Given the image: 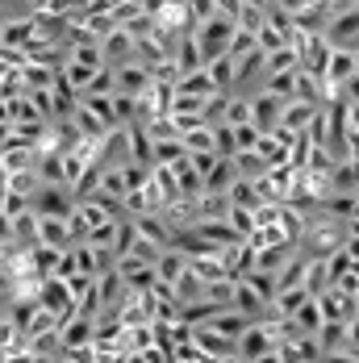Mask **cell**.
<instances>
[{
    "mask_svg": "<svg viewBox=\"0 0 359 363\" xmlns=\"http://www.w3.org/2000/svg\"><path fill=\"white\" fill-rule=\"evenodd\" d=\"M234 30H238V21H230V17H221V13H214V17H205V21H197V26H192V34H197V42H201L205 63L230 50Z\"/></svg>",
    "mask_w": 359,
    "mask_h": 363,
    "instance_id": "6da1fadb",
    "label": "cell"
},
{
    "mask_svg": "<svg viewBox=\"0 0 359 363\" xmlns=\"http://www.w3.org/2000/svg\"><path fill=\"white\" fill-rule=\"evenodd\" d=\"M322 38L330 46H351L359 50V0H347V9H330V21H326Z\"/></svg>",
    "mask_w": 359,
    "mask_h": 363,
    "instance_id": "7a4b0ae2",
    "label": "cell"
},
{
    "mask_svg": "<svg viewBox=\"0 0 359 363\" xmlns=\"http://www.w3.org/2000/svg\"><path fill=\"white\" fill-rule=\"evenodd\" d=\"M75 192L67 184H42L34 192V213L38 218H72Z\"/></svg>",
    "mask_w": 359,
    "mask_h": 363,
    "instance_id": "3957f363",
    "label": "cell"
},
{
    "mask_svg": "<svg viewBox=\"0 0 359 363\" xmlns=\"http://www.w3.org/2000/svg\"><path fill=\"white\" fill-rule=\"evenodd\" d=\"M276 342H280L276 330H267L263 322H251V326L238 334V359H272L276 355Z\"/></svg>",
    "mask_w": 359,
    "mask_h": 363,
    "instance_id": "277c9868",
    "label": "cell"
},
{
    "mask_svg": "<svg viewBox=\"0 0 359 363\" xmlns=\"http://www.w3.org/2000/svg\"><path fill=\"white\" fill-rule=\"evenodd\" d=\"M155 84V75L143 59H126L113 67V92H126V96H143L146 88Z\"/></svg>",
    "mask_w": 359,
    "mask_h": 363,
    "instance_id": "5b68a950",
    "label": "cell"
},
{
    "mask_svg": "<svg viewBox=\"0 0 359 363\" xmlns=\"http://www.w3.org/2000/svg\"><path fill=\"white\" fill-rule=\"evenodd\" d=\"M318 109H322L318 101L292 96V101H285V105H280V121H276V130H285V134H292V138H297V134H305V130H309V121L318 117Z\"/></svg>",
    "mask_w": 359,
    "mask_h": 363,
    "instance_id": "8992f818",
    "label": "cell"
},
{
    "mask_svg": "<svg viewBox=\"0 0 359 363\" xmlns=\"http://www.w3.org/2000/svg\"><path fill=\"white\" fill-rule=\"evenodd\" d=\"M314 338L322 347V359H347L351 355V347H347V322H338V318H326Z\"/></svg>",
    "mask_w": 359,
    "mask_h": 363,
    "instance_id": "52a82bcc",
    "label": "cell"
},
{
    "mask_svg": "<svg viewBox=\"0 0 359 363\" xmlns=\"http://www.w3.org/2000/svg\"><path fill=\"white\" fill-rule=\"evenodd\" d=\"M38 305H46L50 313H59V318H67L75 309V296L67 289V280L63 276H42V292H38Z\"/></svg>",
    "mask_w": 359,
    "mask_h": 363,
    "instance_id": "ba28073f",
    "label": "cell"
},
{
    "mask_svg": "<svg viewBox=\"0 0 359 363\" xmlns=\"http://www.w3.org/2000/svg\"><path fill=\"white\" fill-rule=\"evenodd\" d=\"M101 50H105V63H109V67H117V63L134 59V50H138V38L130 34L126 26H113V30L101 38Z\"/></svg>",
    "mask_w": 359,
    "mask_h": 363,
    "instance_id": "9c48e42d",
    "label": "cell"
},
{
    "mask_svg": "<svg viewBox=\"0 0 359 363\" xmlns=\"http://www.w3.org/2000/svg\"><path fill=\"white\" fill-rule=\"evenodd\" d=\"M355 75V50L351 46H334L330 50V63H326V75H322V84L330 88V96L338 92V84H347Z\"/></svg>",
    "mask_w": 359,
    "mask_h": 363,
    "instance_id": "30bf717a",
    "label": "cell"
},
{
    "mask_svg": "<svg viewBox=\"0 0 359 363\" xmlns=\"http://www.w3.org/2000/svg\"><path fill=\"white\" fill-rule=\"evenodd\" d=\"M280 105H285V101H280L276 92H267V88L255 92L251 96V121L259 125V130H276V121H280Z\"/></svg>",
    "mask_w": 359,
    "mask_h": 363,
    "instance_id": "8fae6325",
    "label": "cell"
},
{
    "mask_svg": "<svg viewBox=\"0 0 359 363\" xmlns=\"http://www.w3.org/2000/svg\"><path fill=\"white\" fill-rule=\"evenodd\" d=\"M134 230H138L143 238H150V242H159V247H172V242H176V225L163 221L159 213H138V218H134Z\"/></svg>",
    "mask_w": 359,
    "mask_h": 363,
    "instance_id": "7c38bea8",
    "label": "cell"
},
{
    "mask_svg": "<svg viewBox=\"0 0 359 363\" xmlns=\"http://www.w3.org/2000/svg\"><path fill=\"white\" fill-rule=\"evenodd\" d=\"M288 322H292V330L297 334H318V326L326 322V313H322V305H318V296H305L292 313H288Z\"/></svg>",
    "mask_w": 359,
    "mask_h": 363,
    "instance_id": "4fadbf2b",
    "label": "cell"
},
{
    "mask_svg": "<svg viewBox=\"0 0 359 363\" xmlns=\"http://www.w3.org/2000/svg\"><path fill=\"white\" fill-rule=\"evenodd\" d=\"M184 267H188V251L176 247V242H172V247H163L159 259H155V272H159V280H163V284H176L180 276H184Z\"/></svg>",
    "mask_w": 359,
    "mask_h": 363,
    "instance_id": "5bb4252c",
    "label": "cell"
},
{
    "mask_svg": "<svg viewBox=\"0 0 359 363\" xmlns=\"http://www.w3.org/2000/svg\"><path fill=\"white\" fill-rule=\"evenodd\" d=\"M251 322H255L251 313H243V309H234V305H221L214 318H209V326L221 330V334H226V338H234V342H238V334L251 326Z\"/></svg>",
    "mask_w": 359,
    "mask_h": 363,
    "instance_id": "9a60e30c",
    "label": "cell"
},
{
    "mask_svg": "<svg viewBox=\"0 0 359 363\" xmlns=\"http://www.w3.org/2000/svg\"><path fill=\"white\" fill-rule=\"evenodd\" d=\"M292 247H297V242H288V238H280V242H267V247H259V251H255V267H259V272H272V276H276V272H280V267L288 263Z\"/></svg>",
    "mask_w": 359,
    "mask_h": 363,
    "instance_id": "2e32d148",
    "label": "cell"
},
{
    "mask_svg": "<svg viewBox=\"0 0 359 363\" xmlns=\"http://www.w3.org/2000/svg\"><path fill=\"white\" fill-rule=\"evenodd\" d=\"M205 67H209V75H214V84L221 92H234V88H238V59H234V55H217Z\"/></svg>",
    "mask_w": 359,
    "mask_h": 363,
    "instance_id": "e0dca14e",
    "label": "cell"
},
{
    "mask_svg": "<svg viewBox=\"0 0 359 363\" xmlns=\"http://www.w3.org/2000/svg\"><path fill=\"white\" fill-rule=\"evenodd\" d=\"M172 172H176V188H180V196H188V201H192V196H197V192L205 188V176H201V172L192 167V159H188V155L172 163Z\"/></svg>",
    "mask_w": 359,
    "mask_h": 363,
    "instance_id": "ac0fdd59",
    "label": "cell"
},
{
    "mask_svg": "<svg viewBox=\"0 0 359 363\" xmlns=\"http://www.w3.org/2000/svg\"><path fill=\"white\" fill-rule=\"evenodd\" d=\"M176 92H188V96H214L217 84H214V75H209V67H197V72H184L176 79Z\"/></svg>",
    "mask_w": 359,
    "mask_h": 363,
    "instance_id": "d6986e66",
    "label": "cell"
},
{
    "mask_svg": "<svg viewBox=\"0 0 359 363\" xmlns=\"http://www.w3.org/2000/svg\"><path fill=\"white\" fill-rule=\"evenodd\" d=\"M226 196H230V205H243V209H259L263 205V192H259V184L251 176H238V180L226 188Z\"/></svg>",
    "mask_w": 359,
    "mask_h": 363,
    "instance_id": "ffe728a7",
    "label": "cell"
},
{
    "mask_svg": "<svg viewBox=\"0 0 359 363\" xmlns=\"http://www.w3.org/2000/svg\"><path fill=\"white\" fill-rule=\"evenodd\" d=\"M230 305H234V309H243V313H263V309H267V301H263V296H259V292L251 289V284H247V280H234V292H230Z\"/></svg>",
    "mask_w": 359,
    "mask_h": 363,
    "instance_id": "44dd1931",
    "label": "cell"
},
{
    "mask_svg": "<svg viewBox=\"0 0 359 363\" xmlns=\"http://www.w3.org/2000/svg\"><path fill=\"white\" fill-rule=\"evenodd\" d=\"M234 180H238V167H234V159H226V155L205 172V188H214V192H226Z\"/></svg>",
    "mask_w": 359,
    "mask_h": 363,
    "instance_id": "7402d4cb",
    "label": "cell"
},
{
    "mask_svg": "<svg viewBox=\"0 0 359 363\" xmlns=\"http://www.w3.org/2000/svg\"><path fill=\"white\" fill-rule=\"evenodd\" d=\"M34 42V17H17V21H4V42L0 46H30Z\"/></svg>",
    "mask_w": 359,
    "mask_h": 363,
    "instance_id": "603a6c76",
    "label": "cell"
},
{
    "mask_svg": "<svg viewBox=\"0 0 359 363\" xmlns=\"http://www.w3.org/2000/svg\"><path fill=\"white\" fill-rule=\"evenodd\" d=\"M180 143H184L188 155H197V150H217V146H214V125H209V121H205V125L184 130V134H180Z\"/></svg>",
    "mask_w": 359,
    "mask_h": 363,
    "instance_id": "cb8c5ba5",
    "label": "cell"
},
{
    "mask_svg": "<svg viewBox=\"0 0 359 363\" xmlns=\"http://www.w3.org/2000/svg\"><path fill=\"white\" fill-rule=\"evenodd\" d=\"M297 72H301V67H288V72H272L263 88H267V92H276L280 101H292V96H297Z\"/></svg>",
    "mask_w": 359,
    "mask_h": 363,
    "instance_id": "d4e9b609",
    "label": "cell"
},
{
    "mask_svg": "<svg viewBox=\"0 0 359 363\" xmlns=\"http://www.w3.org/2000/svg\"><path fill=\"white\" fill-rule=\"evenodd\" d=\"M226 125H243V121H251V96H234L230 92V105H226V117H221Z\"/></svg>",
    "mask_w": 359,
    "mask_h": 363,
    "instance_id": "484cf974",
    "label": "cell"
},
{
    "mask_svg": "<svg viewBox=\"0 0 359 363\" xmlns=\"http://www.w3.org/2000/svg\"><path fill=\"white\" fill-rule=\"evenodd\" d=\"M263 21H267V9H263V4H243V13H238V26H243V30L255 34Z\"/></svg>",
    "mask_w": 359,
    "mask_h": 363,
    "instance_id": "4316f807",
    "label": "cell"
},
{
    "mask_svg": "<svg viewBox=\"0 0 359 363\" xmlns=\"http://www.w3.org/2000/svg\"><path fill=\"white\" fill-rule=\"evenodd\" d=\"M259 125L255 121H243V125H234V143H238V150H255V143H259Z\"/></svg>",
    "mask_w": 359,
    "mask_h": 363,
    "instance_id": "83f0119b",
    "label": "cell"
},
{
    "mask_svg": "<svg viewBox=\"0 0 359 363\" xmlns=\"http://www.w3.org/2000/svg\"><path fill=\"white\" fill-rule=\"evenodd\" d=\"M188 17H192V21L214 17V0H188Z\"/></svg>",
    "mask_w": 359,
    "mask_h": 363,
    "instance_id": "f1b7e54d",
    "label": "cell"
},
{
    "mask_svg": "<svg viewBox=\"0 0 359 363\" xmlns=\"http://www.w3.org/2000/svg\"><path fill=\"white\" fill-rule=\"evenodd\" d=\"M214 13L230 17V21H238V13H243V0H214Z\"/></svg>",
    "mask_w": 359,
    "mask_h": 363,
    "instance_id": "f546056e",
    "label": "cell"
},
{
    "mask_svg": "<svg viewBox=\"0 0 359 363\" xmlns=\"http://www.w3.org/2000/svg\"><path fill=\"white\" fill-rule=\"evenodd\" d=\"M13 9H17V13H30V9H26V0H0V17H9Z\"/></svg>",
    "mask_w": 359,
    "mask_h": 363,
    "instance_id": "4dcf8cb0",
    "label": "cell"
},
{
    "mask_svg": "<svg viewBox=\"0 0 359 363\" xmlns=\"http://www.w3.org/2000/svg\"><path fill=\"white\" fill-rule=\"evenodd\" d=\"M272 4H276V9H285V13H301L309 0H272Z\"/></svg>",
    "mask_w": 359,
    "mask_h": 363,
    "instance_id": "1f68e13d",
    "label": "cell"
},
{
    "mask_svg": "<svg viewBox=\"0 0 359 363\" xmlns=\"http://www.w3.org/2000/svg\"><path fill=\"white\" fill-rule=\"evenodd\" d=\"M26 9L30 13H42V9H50V0H26Z\"/></svg>",
    "mask_w": 359,
    "mask_h": 363,
    "instance_id": "d6a6232c",
    "label": "cell"
},
{
    "mask_svg": "<svg viewBox=\"0 0 359 363\" xmlns=\"http://www.w3.org/2000/svg\"><path fill=\"white\" fill-rule=\"evenodd\" d=\"M0 359H9V347H4V342H0Z\"/></svg>",
    "mask_w": 359,
    "mask_h": 363,
    "instance_id": "836d02e7",
    "label": "cell"
},
{
    "mask_svg": "<svg viewBox=\"0 0 359 363\" xmlns=\"http://www.w3.org/2000/svg\"><path fill=\"white\" fill-rule=\"evenodd\" d=\"M0 42H4V17H0Z\"/></svg>",
    "mask_w": 359,
    "mask_h": 363,
    "instance_id": "e575fe53",
    "label": "cell"
},
{
    "mask_svg": "<svg viewBox=\"0 0 359 363\" xmlns=\"http://www.w3.org/2000/svg\"><path fill=\"white\" fill-rule=\"evenodd\" d=\"M130 4H143V9H146V0H130Z\"/></svg>",
    "mask_w": 359,
    "mask_h": 363,
    "instance_id": "d590c367",
    "label": "cell"
}]
</instances>
